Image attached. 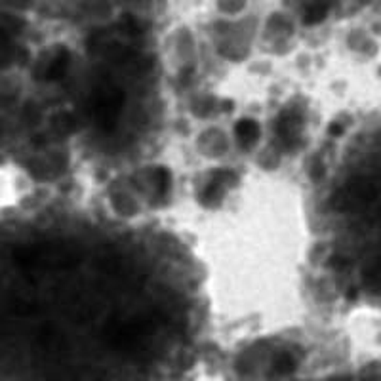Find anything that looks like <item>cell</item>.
Segmentation results:
<instances>
[{"mask_svg":"<svg viewBox=\"0 0 381 381\" xmlns=\"http://www.w3.org/2000/svg\"><path fill=\"white\" fill-rule=\"evenodd\" d=\"M124 27H126V31H128L130 34H139V33H141V25H139L138 21L134 20V18H126Z\"/></svg>","mask_w":381,"mask_h":381,"instance_id":"cell-11","label":"cell"},{"mask_svg":"<svg viewBox=\"0 0 381 381\" xmlns=\"http://www.w3.org/2000/svg\"><path fill=\"white\" fill-rule=\"evenodd\" d=\"M299 134H302V119L294 111L283 112L276 120V136L283 141V147L294 149L299 143Z\"/></svg>","mask_w":381,"mask_h":381,"instance_id":"cell-3","label":"cell"},{"mask_svg":"<svg viewBox=\"0 0 381 381\" xmlns=\"http://www.w3.org/2000/svg\"><path fill=\"white\" fill-rule=\"evenodd\" d=\"M328 134H330V136H334V138H337V136H342V134H343V126L340 124V122H334V124H330Z\"/></svg>","mask_w":381,"mask_h":381,"instance_id":"cell-14","label":"cell"},{"mask_svg":"<svg viewBox=\"0 0 381 381\" xmlns=\"http://www.w3.org/2000/svg\"><path fill=\"white\" fill-rule=\"evenodd\" d=\"M377 197V189L370 179L355 178L345 183L342 190H337L332 198V206L340 212L359 210L362 206H368Z\"/></svg>","mask_w":381,"mask_h":381,"instance_id":"cell-2","label":"cell"},{"mask_svg":"<svg viewBox=\"0 0 381 381\" xmlns=\"http://www.w3.org/2000/svg\"><path fill=\"white\" fill-rule=\"evenodd\" d=\"M153 178H155V189H157V197L158 198H166L168 197V193L172 189V174L166 168H157L155 174H153Z\"/></svg>","mask_w":381,"mask_h":381,"instance_id":"cell-8","label":"cell"},{"mask_svg":"<svg viewBox=\"0 0 381 381\" xmlns=\"http://www.w3.org/2000/svg\"><path fill=\"white\" fill-rule=\"evenodd\" d=\"M225 190H227V187H225L224 183H219V181H216V179L212 178L210 183L204 187L202 195H200V200H202L206 206H216V204H219V200L224 198Z\"/></svg>","mask_w":381,"mask_h":381,"instance_id":"cell-6","label":"cell"},{"mask_svg":"<svg viewBox=\"0 0 381 381\" xmlns=\"http://www.w3.org/2000/svg\"><path fill=\"white\" fill-rule=\"evenodd\" d=\"M322 174H324V164L322 162H315V164L311 166V178L321 179Z\"/></svg>","mask_w":381,"mask_h":381,"instance_id":"cell-13","label":"cell"},{"mask_svg":"<svg viewBox=\"0 0 381 381\" xmlns=\"http://www.w3.org/2000/svg\"><path fill=\"white\" fill-rule=\"evenodd\" d=\"M330 12L328 4H311L305 13H303V23L305 25H316V23H321Z\"/></svg>","mask_w":381,"mask_h":381,"instance_id":"cell-9","label":"cell"},{"mask_svg":"<svg viewBox=\"0 0 381 381\" xmlns=\"http://www.w3.org/2000/svg\"><path fill=\"white\" fill-rule=\"evenodd\" d=\"M364 284L375 294H381V257H377L364 269Z\"/></svg>","mask_w":381,"mask_h":381,"instance_id":"cell-7","label":"cell"},{"mask_svg":"<svg viewBox=\"0 0 381 381\" xmlns=\"http://www.w3.org/2000/svg\"><path fill=\"white\" fill-rule=\"evenodd\" d=\"M235 134H237L238 143L243 145L244 149H248L252 145H256L259 138V124L252 119H243L235 126Z\"/></svg>","mask_w":381,"mask_h":381,"instance_id":"cell-5","label":"cell"},{"mask_svg":"<svg viewBox=\"0 0 381 381\" xmlns=\"http://www.w3.org/2000/svg\"><path fill=\"white\" fill-rule=\"evenodd\" d=\"M330 267L332 269H345V267H349V259L343 256H334L330 259Z\"/></svg>","mask_w":381,"mask_h":381,"instance_id":"cell-12","label":"cell"},{"mask_svg":"<svg viewBox=\"0 0 381 381\" xmlns=\"http://www.w3.org/2000/svg\"><path fill=\"white\" fill-rule=\"evenodd\" d=\"M273 368H275L276 374H292V372L296 370V361H294V356L288 355V353H283V355H278L275 359Z\"/></svg>","mask_w":381,"mask_h":381,"instance_id":"cell-10","label":"cell"},{"mask_svg":"<svg viewBox=\"0 0 381 381\" xmlns=\"http://www.w3.org/2000/svg\"><path fill=\"white\" fill-rule=\"evenodd\" d=\"M71 65V53L67 52L65 48L58 50V53L53 56L52 61L48 63L44 79L46 80H61L67 75V69Z\"/></svg>","mask_w":381,"mask_h":381,"instance_id":"cell-4","label":"cell"},{"mask_svg":"<svg viewBox=\"0 0 381 381\" xmlns=\"http://www.w3.org/2000/svg\"><path fill=\"white\" fill-rule=\"evenodd\" d=\"M221 10H229V12H233V10H240V4H221Z\"/></svg>","mask_w":381,"mask_h":381,"instance_id":"cell-15","label":"cell"},{"mask_svg":"<svg viewBox=\"0 0 381 381\" xmlns=\"http://www.w3.org/2000/svg\"><path fill=\"white\" fill-rule=\"evenodd\" d=\"M122 107H124V92L120 88L111 82H103L101 86H98L96 96H93L92 112L93 119L98 120L99 128L107 131L112 130L117 126Z\"/></svg>","mask_w":381,"mask_h":381,"instance_id":"cell-1","label":"cell"}]
</instances>
